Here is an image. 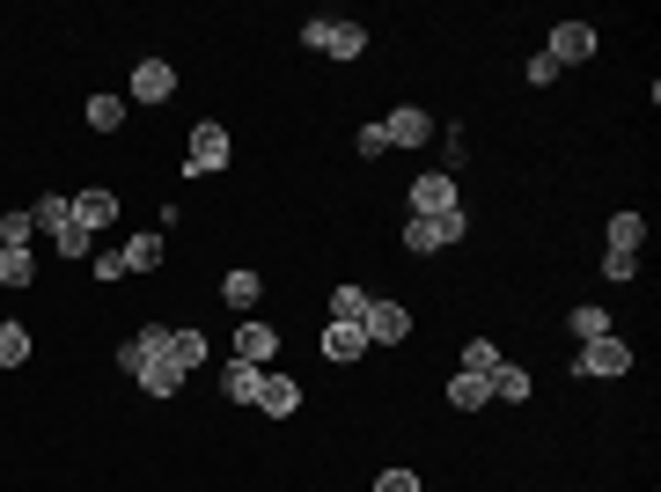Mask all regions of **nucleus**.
Returning a JSON list of instances; mask_svg holds the SVG:
<instances>
[{
	"label": "nucleus",
	"mask_w": 661,
	"mask_h": 492,
	"mask_svg": "<svg viewBox=\"0 0 661 492\" xmlns=\"http://www.w3.org/2000/svg\"><path fill=\"white\" fill-rule=\"evenodd\" d=\"M170 331H176V323H140V331L118 345V368L140 375L147 397H176V390H184V368H176V353H170Z\"/></svg>",
	"instance_id": "f257e3e1"
},
{
	"label": "nucleus",
	"mask_w": 661,
	"mask_h": 492,
	"mask_svg": "<svg viewBox=\"0 0 661 492\" xmlns=\"http://www.w3.org/2000/svg\"><path fill=\"white\" fill-rule=\"evenodd\" d=\"M464 236H470V214H464V206H456V214H441V221H412V214H404V250H412V258L456 250Z\"/></svg>",
	"instance_id": "f03ea898"
},
{
	"label": "nucleus",
	"mask_w": 661,
	"mask_h": 492,
	"mask_svg": "<svg viewBox=\"0 0 661 492\" xmlns=\"http://www.w3.org/2000/svg\"><path fill=\"white\" fill-rule=\"evenodd\" d=\"M301 45L323 52V59H361V52H367V30L361 23H339V15H317V23H301Z\"/></svg>",
	"instance_id": "7ed1b4c3"
},
{
	"label": "nucleus",
	"mask_w": 661,
	"mask_h": 492,
	"mask_svg": "<svg viewBox=\"0 0 661 492\" xmlns=\"http://www.w3.org/2000/svg\"><path fill=\"white\" fill-rule=\"evenodd\" d=\"M573 375H581V382H611V375H632V345L617 339H588L581 353H573Z\"/></svg>",
	"instance_id": "20e7f679"
},
{
	"label": "nucleus",
	"mask_w": 661,
	"mask_h": 492,
	"mask_svg": "<svg viewBox=\"0 0 661 492\" xmlns=\"http://www.w3.org/2000/svg\"><path fill=\"white\" fill-rule=\"evenodd\" d=\"M595 52H603L595 23H551V37H544V59H551L559 75H566V67H588Z\"/></svg>",
	"instance_id": "39448f33"
},
{
	"label": "nucleus",
	"mask_w": 661,
	"mask_h": 492,
	"mask_svg": "<svg viewBox=\"0 0 661 492\" xmlns=\"http://www.w3.org/2000/svg\"><path fill=\"white\" fill-rule=\"evenodd\" d=\"M214 170H228V125L198 118L192 125V148H184V176H214Z\"/></svg>",
	"instance_id": "423d86ee"
},
{
	"label": "nucleus",
	"mask_w": 661,
	"mask_h": 492,
	"mask_svg": "<svg viewBox=\"0 0 661 492\" xmlns=\"http://www.w3.org/2000/svg\"><path fill=\"white\" fill-rule=\"evenodd\" d=\"M464 198H456V176L434 170V176H419L412 184V221H441V214H456Z\"/></svg>",
	"instance_id": "0eeeda50"
},
{
	"label": "nucleus",
	"mask_w": 661,
	"mask_h": 492,
	"mask_svg": "<svg viewBox=\"0 0 661 492\" xmlns=\"http://www.w3.org/2000/svg\"><path fill=\"white\" fill-rule=\"evenodd\" d=\"M361 331H367V345H404L412 339V309L404 301H367Z\"/></svg>",
	"instance_id": "6e6552de"
},
{
	"label": "nucleus",
	"mask_w": 661,
	"mask_h": 492,
	"mask_svg": "<svg viewBox=\"0 0 661 492\" xmlns=\"http://www.w3.org/2000/svg\"><path fill=\"white\" fill-rule=\"evenodd\" d=\"M111 221H118V192H111V184H89V192H73V228H81V236H103Z\"/></svg>",
	"instance_id": "1a4fd4ad"
},
{
	"label": "nucleus",
	"mask_w": 661,
	"mask_h": 492,
	"mask_svg": "<svg viewBox=\"0 0 661 492\" xmlns=\"http://www.w3.org/2000/svg\"><path fill=\"white\" fill-rule=\"evenodd\" d=\"M383 133H390V148H426V140H434V118H426L419 103H397L390 118H383Z\"/></svg>",
	"instance_id": "9d476101"
},
{
	"label": "nucleus",
	"mask_w": 661,
	"mask_h": 492,
	"mask_svg": "<svg viewBox=\"0 0 661 492\" xmlns=\"http://www.w3.org/2000/svg\"><path fill=\"white\" fill-rule=\"evenodd\" d=\"M272 353H280V331H272L265 317H243V323H236V361H250V368H265Z\"/></svg>",
	"instance_id": "9b49d317"
},
{
	"label": "nucleus",
	"mask_w": 661,
	"mask_h": 492,
	"mask_svg": "<svg viewBox=\"0 0 661 492\" xmlns=\"http://www.w3.org/2000/svg\"><path fill=\"white\" fill-rule=\"evenodd\" d=\"M176 89V67L170 59H140V67H133V103H162Z\"/></svg>",
	"instance_id": "f8f14e48"
},
{
	"label": "nucleus",
	"mask_w": 661,
	"mask_h": 492,
	"mask_svg": "<svg viewBox=\"0 0 661 492\" xmlns=\"http://www.w3.org/2000/svg\"><path fill=\"white\" fill-rule=\"evenodd\" d=\"M258 412H265V419H294V412H301V382H294V375H265Z\"/></svg>",
	"instance_id": "ddd939ff"
},
{
	"label": "nucleus",
	"mask_w": 661,
	"mask_h": 492,
	"mask_svg": "<svg viewBox=\"0 0 661 492\" xmlns=\"http://www.w3.org/2000/svg\"><path fill=\"white\" fill-rule=\"evenodd\" d=\"M258 390H265V368H250V361H228L220 368V397L228 404H258Z\"/></svg>",
	"instance_id": "4468645a"
},
{
	"label": "nucleus",
	"mask_w": 661,
	"mask_h": 492,
	"mask_svg": "<svg viewBox=\"0 0 661 492\" xmlns=\"http://www.w3.org/2000/svg\"><path fill=\"white\" fill-rule=\"evenodd\" d=\"M220 301H228V309H258V301H265V279H258L250 265H236L228 279H220Z\"/></svg>",
	"instance_id": "2eb2a0df"
},
{
	"label": "nucleus",
	"mask_w": 661,
	"mask_h": 492,
	"mask_svg": "<svg viewBox=\"0 0 661 492\" xmlns=\"http://www.w3.org/2000/svg\"><path fill=\"white\" fill-rule=\"evenodd\" d=\"M361 353H367L361 323H323V361H361Z\"/></svg>",
	"instance_id": "dca6fc26"
},
{
	"label": "nucleus",
	"mask_w": 661,
	"mask_h": 492,
	"mask_svg": "<svg viewBox=\"0 0 661 492\" xmlns=\"http://www.w3.org/2000/svg\"><path fill=\"white\" fill-rule=\"evenodd\" d=\"M647 243V214H611V258H639Z\"/></svg>",
	"instance_id": "f3484780"
},
{
	"label": "nucleus",
	"mask_w": 661,
	"mask_h": 492,
	"mask_svg": "<svg viewBox=\"0 0 661 492\" xmlns=\"http://www.w3.org/2000/svg\"><path fill=\"white\" fill-rule=\"evenodd\" d=\"M448 404H456V412L492 404V375H448Z\"/></svg>",
	"instance_id": "a211bd4d"
},
{
	"label": "nucleus",
	"mask_w": 661,
	"mask_h": 492,
	"mask_svg": "<svg viewBox=\"0 0 661 492\" xmlns=\"http://www.w3.org/2000/svg\"><path fill=\"white\" fill-rule=\"evenodd\" d=\"M118 258H125V272H155V265H162V228H147V236H133V243H125Z\"/></svg>",
	"instance_id": "6ab92c4d"
},
{
	"label": "nucleus",
	"mask_w": 661,
	"mask_h": 492,
	"mask_svg": "<svg viewBox=\"0 0 661 492\" xmlns=\"http://www.w3.org/2000/svg\"><path fill=\"white\" fill-rule=\"evenodd\" d=\"M492 397H500V404H529V368L500 361V368H492Z\"/></svg>",
	"instance_id": "aec40b11"
},
{
	"label": "nucleus",
	"mask_w": 661,
	"mask_h": 492,
	"mask_svg": "<svg viewBox=\"0 0 661 492\" xmlns=\"http://www.w3.org/2000/svg\"><path fill=\"white\" fill-rule=\"evenodd\" d=\"M30 221L45 228V236H59V228H67V221H73V198H59V192H45V198H37V206H30Z\"/></svg>",
	"instance_id": "412c9836"
},
{
	"label": "nucleus",
	"mask_w": 661,
	"mask_h": 492,
	"mask_svg": "<svg viewBox=\"0 0 661 492\" xmlns=\"http://www.w3.org/2000/svg\"><path fill=\"white\" fill-rule=\"evenodd\" d=\"M30 279H37V258L0 243V287H30Z\"/></svg>",
	"instance_id": "4be33fe9"
},
{
	"label": "nucleus",
	"mask_w": 661,
	"mask_h": 492,
	"mask_svg": "<svg viewBox=\"0 0 661 492\" xmlns=\"http://www.w3.org/2000/svg\"><path fill=\"white\" fill-rule=\"evenodd\" d=\"M367 301H375L367 287H331V323H361Z\"/></svg>",
	"instance_id": "5701e85b"
},
{
	"label": "nucleus",
	"mask_w": 661,
	"mask_h": 492,
	"mask_svg": "<svg viewBox=\"0 0 661 492\" xmlns=\"http://www.w3.org/2000/svg\"><path fill=\"white\" fill-rule=\"evenodd\" d=\"M566 323H573V339H581V345H588V339H611V309H588V301H581Z\"/></svg>",
	"instance_id": "b1692460"
},
{
	"label": "nucleus",
	"mask_w": 661,
	"mask_h": 492,
	"mask_svg": "<svg viewBox=\"0 0 661 492\" xmlns=\"http://www.w3.org/2000/svg\"><path fill=\"white\" fill-rule=\"evenodd\" d=\"M30 236H37V221H30V206H15V214H0V243H8V250H30Z\"/></svg>",
	"instance_id": "393cba45"
},
{
	"label": "nucleus",
	"mask_w": 661,
	"mask_h": 492,
	"mask_svg": "<svg viewBox=\"0 0 661 492\" xmlns=\"http://www.w3.org/2000/svg\"><path fill=\"white\" fill-rule=\"evenodd\" d=\"M30 361V331L23 323H0V368H23Z\"/></svg>",
	"instance_id": "a878e982"
},
{
	"label": "nucleus",
	"mask_w": 661,
	"mask_h": 492,
	"mask_svg": "<svg viewBox=\"0 0 661 492\" xmlns=\"http://www.w3.org/2000/svg\"><path fill=\"white\" fill-rule=\"evenodd\" d=\"M89 125H96V133H118L125 125V96H89Z\"/></svg>",
	"instance_id": "bb28decb"
},
{
	"label": "nucleus",
	"mask_w": 661,
	"mask_h": 492,
	"mask_svg": "<svg viewBox=\"0 0 661 492\" xmlns=\"http://www.w3.org/2000/svg\"><path fill=\"white\" fill-rule=\"evenodd\" d=\"M170 353H176V368L192 375L198 361H206V339H198V331H170Z\"/></svg>",
	"instance_id": "cd10ccee"
},
{
	"label": "nucleus",
	"mask_w": 661,
	"mask_h": 492,
	"mask_svg": "<svg viewBox=\"0 0 661 492\" xmlns=\"http://www.w3.org/2000/svg\"><path fill=\"white\" fill-rule=\"evenodd\" d=\"M492 368H500V345H492V339H470L464 345V375H492Z\"/></svg>",
	"instance_id": "c85d7f7f"
},
{
	"label": "nucleus",
	"mask_w": 661,
	"mask_h": 492,
	"mask_svg": "<svg viewBox=\"0 0 661 492\" xmlns=\"http://www.w3.org/2000/svg\"><path fill=\"white\" fill-rule=\"evenodd\" d=\"M353 155H361V162H375V155H390V133H383V118L353 133Z\"/></svg>",
	"instance_id": "c756f323"
},
{
	"label": "nucleus",
	"mask_w": 661,
	"mask_h": 492,
	"mask_svg": "<svg viewBox=\"0 0 661 492\" xmlns=\"http://www.w3.org/2000/svg\"><path fill=\"white\" fill-rule=\"evenodd\" d=\"M464 155H470V133H464V125H448V133H441V162H448V176H456Z\"/></svg>",
	"instance_id": "7c9ffc66"
},
{
	"label": "nucleus",
	"mask_w": 661,
	"mask_h": 492,
	"mask_svg": "<svg viewBox=\"0 0 661 492\" xmlns=\"http://www.w3.org/2000/svg\"><path fill=\"white\" fill-rule=\"evenodd\" d=\"M52 243H59V258H89V243H96V236H81V228H59V236H52Z\"/></svg>",
	"instance_id": "2f4dec72"
},
{
	"label": "nucleus",
	"mask_w": 661,
	"mask_h": 492,
	"mask_svg": "<svg viewBox=\"0 0 661 492\" xmlns=\"http://www.w3.org/2000/svg\"><path fill=\"white\" fill-rule=\"evenodd\" d=\"M375 492H426V485H419V470H383Z\"/></svg>",
	"instance_id": "473e14b6"
},
{
	"label": "nucleus",
	"mask_w": 661,
	"mask_h": 492,
	"mask_svg": "<svg viewBox=\"0 0 661 492\" xmlns=\"http://www.w3.org/2000/svg\"><path fill=\"white\" fill-rule=\"evenodd\" d=\"M551 81H559V67H551V59L537 52V59H529V89H551Z\"/></svg>",
	"instance_id": "72a5a7b5"
}]
</instances>
